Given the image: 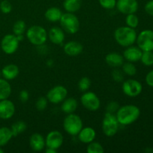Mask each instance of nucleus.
Segmentation results:
<instances>
[{
    "instance_id": "31",
    "label": "nucleus",
    "mask_w": 153,
    "mask_h": 153,
    "mask_svg": "<svg viewBox=\"0 0 153 153\" xmlns=\"http://www.w3.org/2000/svg\"><path fill=\"white\" fill-rule=\"evenodd\" d=\"M140 61H141L142 64L147 67H150L153 65V52L152 51H145L142 52L141 58Z\"/></svg>"
},
{
    "instance_id": "41",
    "label": "nucleus",
    "mask_w": 153,
    "mask_h": 153,
    "mask_svg": "<svg viewBox=\"0 0 153 153\" xmlns=\"http://www.w3.org/2000/svg\"><path fill=\"white\" fill-rule=\"evenodd\" d=\"M146 82L149 87L153 88V70H151L150 72L146 74Z\"/></svg>"
},
{
    "instance_id": "6",
    "label": "nucleus",
    "mask_w": 153,
    "mask_h": 153,
    "mask_svg": "<svg viewBox=\"0 0 153 153\" xmlns=\"http://www.w3.org/2000/svg\"><path fill=\"white\" fill-rule=\"evenodd\" d=\"M120 123H118L115 114L106 112L104 115L102 123V131L106 137H114L117 133Z\"/></svg>"
},
{
    "instance_id": "5",
    "label": "nucleus",
    "mask_w": 153,
    "mask_h": 153,
    "mask_svg": "<svg viewBox=\"0 0 153 153\" xmlns=\"http://www.w3.org/2000/svg\"><path fill=\"white\" fill-rule=\"evenodd\" d=\"M59 22L62 29L69 34H76L79 31V28H80L79 19L74 14V13L67 12V13H62Z\"/></svg>"
},
{
    "instance_id": "22",
    "label": "nucleus",
    "mask_w": 153,
    "mask_h": 153,
    "mask_svg": "<svg viewBox=\"0 0 153 153\" xmlns=\"http://www.w3.org/2000/svg\"><path fill=\"white\" fill-rule=\"evenodd\" d=\"M78 108V102L73 97L66 98L61 104V109L64 113L69 114L74 113Z\"/></svg>"
},
{
    "instance_id": "14",
    "label": "nucleus",
    "mask_w": 153,
    "mask_h": 153,
    "mask_svg": "<svg viewBox=\"0 0 153 153\" xmlns=\"http://www.w3.org/2000/svg\"><path fill=\"white\" fill-rule=\"evenodd\" d=\"M16 108L12 101L8 99L0 100V119L9 120L14 115Z\"/></svg>"
},
{
    "instance_id": "4",
    "label": "nucleus",
    "mask_w": 153,
    "mask_h": 153,
    "mask_svg": "<svg viewBox=\"0 0 153 153\" xmlns=\"http://www.w3.org/2000/svg\"><path fill=\"white\" fill-rule=\"evenodd\" d=\"M63 127L67 134L72 136H76L83 128V122L79 115L74 113L69 114L64 118Z\"/></svg>"
},
{
    "instance_id": "39",
    "label": "nucleus",
    "mask_w": 153,
    "mask_h": 153,
    "mask_svg": "<svg viewBox=\"0 0 153 153\" xmlns=\"http://www.w3.org/2000/svg\"><path fill=\"white\" fill-rule=\"evenodd\" d=\"M19 98L20 102H26L28 100V99H29V94L25 90H22V91H21L19 92Z\"/></svg>"
},
{
    "instance_id": "8",
    "label": "nucleus",
    "mask_w": 153,
    "mask_h": 153,
    "mask_svg": "<svg viewBox=\"0 0 153 153\" xmlns=\"http://www.w3.org/2000/svg\"><path fill=\"white\" fill-rule=\"evenodd\" d=\"M137 46L143 52L153 51V31L146 29L142 31L137 36Z\"/></svg>"
},
{
    "instance_id": "28",
    "label": "nucleus",
    "mask_w": 153,
    "mask_h": 153,
    "mask_svg": "<svg viewBox=\"0 0 153 153\" xmlns=\"http://www.w3.org/2000/svg\"><path fill=\"white\" fill-rule=\"evenodd\" d=\"M121 67H122V70L124 74L127 76H134L137 73V68L132 62L128 61L126 63H123Z\"/></svg>"
},
{
    "instance_id": "11",
    "label": "nucleus",
    "mask_w": 153,
    "mask_h": 153,
    "mask_svg": "<svg viewBox=\"0 0 153 153\" xmlns=\"http://www.w3.org/2000/svg\"><path fill=\"white\" fill-rule=\"evenodd\" d=\"M122 90L126 96L136 97L140 95L143 90L141 83L135 79H128L123 83Z\"/></svg>"
},
{
    "instance_id": "27",
    "label": "nucleus",
    "mask_w": 153,
    "mask_h": 153,
    "mask_svg": "<svg viewBox=\"0 0 153 153\" xmlns=\"http://www.w3.org/2000/svg\"><path fill=\"white\" fill-rule=\"evenodd\" d=\"M27 124L24 121L19 120L17 122L14 123L10 127L13 137H17L19 134H22L26 130Z\"/></svg>"
},
{
    "instance_id": "12",
    "label": "nucleus",
    "mask_w": 153,
    "mask_h": 153,
    "mask_svg": "<svg viewBox=\"0 0 153 153\" xmlns=\"http://www.w3.org/2000/svg\"><path fill=\"white\" fill-rule=\"evenodd\" d=\"M45 141L46 147L58 150L64 143V136L59 131L54 130L48 133L45 138Z\"/></svg>"
},
{
    "instance_id": "32",
    "label": "nucleus",
    "mask_w": 153,
    "mask_h": 153,
    "mask_svg": "<svg viewBox=\"0 0 153 153\" xmlns=\"http://www.w3.org/2000/svg\"><path fill=\"white\" fill-rule=\"evenodd\" d=\"M126 23L127 26L130 28H136L139 25V19L134 13H130V14L126 15Z\"/></svg>"
},
{
    "instance_id": "3",
    "label": "nucleus",
    "mask_w": 153,
    "mask_h": 153,
    "mask_svg": "<svg viewBox=\"0 0 153 153\" xmlns=\"http://www.w3.org/2000/svg\"><path fill=\"white\" fill-rule=\"evenodd\" d=\"M26 37L31 44L34 46H43L48 38V32L40 25H32L26 31Z\"/></svg>"
},
{
    "instance_id": "29",
    "label": "nucleus",
    "mask_w": 153,
    "mask_h": 153,
    "mask_svg": "<svg viewBox=\"0 0 153 153\" xmlns=\"http://www.w3.org/2000/svg\"><path fill=\"white\" fill-rule=\"evenodd\" d=\"M86 151L88 153H103L105 152V149L101 143L94 140L91 143H88Z\"/></svg>"
},
{
    "instance_id": "46",
    "label": "nucleus",
    "mask_w": 153,
    "mask_h": 153,
    "mask_svg": "<svg viewBox=\"0 0 153 153\" xmlns=\"http://www.w3.org/2000/svg\"><path fill=\"white\" fill-rule=\"evenodd\" d=\"M0 120H1V119H0Z\"/></svg>"
},
{
    "instance_id": "42",
    "label": "nucleus",
    "mask_w": 153,
    "mask_h": 153,
    "mask_svg": "<svg viewBox=\"0 0 153 153\" xmlns=\"http://www.w3.org/2000/svg\"><path fill=\"white\" fill-rule=\"evenodd\" d=\"M46 153H56L57 150H55V149H51V148H46Z\"/></svg>"
},
{
    "instance_id": "40",
    "label": "nucleus",
    "mask_w": 153,
    "mask_h": 153,
    "mask_svg": "<svg viewBox=\"0 0 153 153\" xmlns=\"http://www.w3.org/2000/svg\"><path fill=\"white\" fill-rule=\"evenodd\" d=\"M145 11L149 16H153V0H150L146 4L144 7Z\"/></svg>"
},
{
    "instance_id": "30",
    "label": "nucleus",
    "mask_w": 153,
    "mask_h": 153,
    "mask_svg": "<svg viewBox=\"0 0 153 153\" xmlns=\"http://www.w3.org/2000/svg\"><path fill=\"white\" fill-rule=\"evenodd\" d=\"M26 29V24L23 20H17L13 25V33L15 35L23 34Z\"/></svg>"
},
{
    "instance_id": "44",
    "label": "nucleus",
    "mask_w": 153,
    "mask_h": 153,
    "mask_svg": "<svg viewBox=\"0 0 153 153\" xmlns=\"http://www.w3.org/2000/svg\"><path fill=\"white\" fill-rule=\"evenodd\" d=\"M0 153H4V150L1 149V147H0Z\"/></svg>"
},
{
    "instance_id": "1",
    "label": "nucleus",
    "mask_w": 153,
    "mask_h": 153,
    "mask_svg": "<svg viewBox=\"0 0 153 153\" xmlns=\"http://www.w3.org/2000/svg\"><path fill=\"white\" fill-rule=\"evenodd\" d=\"M120 125L128 126L134 123L140 115V110L134 105H126L119 108L115 114Z\"/></svg>"
},
{
    "instance_id": "45",
    "label": "nucleus",
    "mask_w": 153,
    "mask_h": 153,
    "mask_svg": "<svg viewBox=\"0 0 153 153\" xmlns=\"http://www.w3.org/2000/svg\"><path fill=\"white\" fill-rule=\"evenodd\" d=\"M1 72H0V78H1Z\"/></svg>"
},
{
    "instance_id": "13",
    "label": "nucleus",
    "mask_w": 153,
    "mask_h": 153,
    "mask_svg": "<svg viewBox=\"0 0 153 153\" xmlns=\"http://www.w3.org/2000/svg\"><path fill=\"white\" fill-rule=\"evenodd\" d=\"M116 7L123 14L135 13L138 9L137 0H117Z\"/></svg>"
},
{
    "instance_id": "16",
    "label": "nucleus",
    "mask_w": 153,
    "mask_h": 153,
    "mask_svg": "<svg viewBox=\"0 0 153 153\" xmlns=\"http://www.w3.org/2000/svg\"><path fill=\"white\" fill-rule=\"evenodd\" d=\"M29 145L31 149L34 152H40L46 147V141L43 136L40 133H34L29 139Z\"/></svg>"
},
{
    "instance_id": "23",
    "label": "nucleus",
    "mask_w": 153,
    "mask_h": 153,
    "mask_svg": "<svg viewBox=\"0 0 153 153\" xmlns=\"http://www.w3.org/2000/svg\"><path fill=\"white\" fill-rule=\"evenodd\" d=\"M62 13L61 9L58 7H51L46 10L44 16L46 19L49 22H55L60 21Z\"/></svg>"
},
{
    "instance_id": "18",
    "label": "nucleus",
    "mask_w": 153,
    "mask_h": 153,
    "mask_svg": "<svg viewBox=\"0 0 153 153\" xmlns=\"http://www.w3.org/2000/svg\"><path fill=\"white\" fill-rule=\"evenodd\" d=\"M64 52L69 56H77L83 52V46L78 41H69L64 44Z\"/></svg>"
},
{
    "instance_id": "19",
    "label": "nucleus",
    "mask_w": 153,
    "mask_h": 153,
    "mask_svg": "<svg viewBox=\"0 0 153 153\" xmlns=\"http://www.w3.org/2000/svg\"><path fill=\"white\" fill-rule=\"evenodd\" d=\"M48 37L52 43L56 45L62 44L65 39V34L62 28L53 27L48 32Z\"/></svg>"
},
{
    "instance_id": "21",
    "label": "nucleus",
    "mask_w": 153,
    "mask_h": 153,
    "mask_svg": "<svg viewBox=\"0 0 153 153\" xmlns=\"http://www.w3.org/2000/svg\"><path fill=\"white\" fill-rule=\"evenodd\" d=\"M105 62L110 67L117 68L123 65L124 63V58L120 54L117 52H111L105 56Z\"/></svg>"
},
{
    "instance_id": "35",
    "label": "nucleus",
    "mask_w": 153,
    "mask_h": 153,
    "mask_svg": "<svg viewBox=\"0 0 153 153\" xmlns=\"http://www.w3.org/2000/svg\"><path fill=\"white\" fill-rule=\"evenodd\" d=\"M100 5L107 10H112L116 7L117 0H99Z\"/></svg>"
},
{
    "instance_id": "10",
    "label": "nucleus",
    "mask_w": 153,
    "mask_h": 153,
    "mask_svg": "<svg viewBox=\"0 0 153 153\" xmlns=\"http://www.w3.org/2000/svg\"><path fill=\"white\" fill-rule=\"evenodd\" d=\"M19 41L15 34H7L1 40V49L6 55L15 53L19 47Z\"/></svg>"
},
{
    "instance_id": "36",
    "label": "nucleus",
    "mask_w": 153,
    "mask_h": 153,
    "mask_svg": "<svg viewBox=\"0 0 153 153\" xmlns=\"http://www.w3.org/2000/svg\"><path fill=\"white\" fill-rule=\"evenodd\" d=\"M0 10L4 14L10 13L12 10V4L8 0H3L0 2Z\"/></svg>"
},
{
    "instance_id": "17",
    "label": "nucleus",
    "mask_w": 153,
    "mask_h": 153,
    "mask_svg": "<svg viewBox=\"0 0 153 153\" xmlns=\"http://www.w3.org/2000/svg\"><path fill=\"white\" fill-rule=\"evenodd\" d=\"M77 135L79 141L88 144L95 140L97 132L92 127H85L81 129Z\"/></svg>"
},
{
    "instance_id": "24",
    "label": "nucleus",
    "mask_w": 153,
    "mask_h": 153,
    "mask_svg": "<svg viewBox=\"0 0 153 153\" xmlns=\"http://www.w3.org/2000/svg\"><path fill=\"white\" fill-rule=\"evenodd\" d=\"M11 86L8 81L0 78V100L8 99L11 94Z\"/></svg>"
},
{
    "instance_id": "2",
    "label": "nucleus",
    "mask_w": 153,
    "mask_h": 153,
    "mask_svg": "<svg viewBox=\"0 0 153 153\" xmlns=\"http://www.w3.org/2000/svg\"><path fill=\"white\" fill-rule=\"evenodd\" d=\"M114 39L117 43L123 47L132 46L137 40V32L135 29L128 26H121L114 31Z\"/></svg>"
},
{
    "instance_id": "7",
    "label": "nucleus",
    "mask_w": 153,
    "mask_h": 153,
    "mask_svg": "<svg viewBox=\"0 0 153 153\" xmlns=\"http://www.w3.org/2000/svg\"><path fill=\"white\" fill-rule=\"evenodd\" d=\"M81 102L82 105L91 111H96L100 108L101 102L98 96L91 91H86L81 97Z\"/></svg>"
},
{
    "instance_id": "34",
    "label": "nucleus",
    "mask_w": 153,
    "mask_h": 153,
    "mask_svg": "<svg viewBox=\"0 0 153 153\" xmlns=\"http://www.w3.org/2000/svg\"><path fill=\"white\" fill-rule=\"evenodd\" d=\"M48 101L47 98L45 97H40L37 99V102H36V108L39 111H43L45 109L47 108L48 106Z\"/></svg>"
},
{
    "instance_id": "26",
    "label": "nucleus",
    "mask_w": 153,
    "mask_h": 153,
    "mask_svg": "<svg viewBox=\"0 0 153 153\" xmlns=\"http://www.w3.org/2000/svg\"><path fill=\"white\" fill-rule=\"evenodd\" d=\"M12 137H13L10 128L5 126L0 127V147L7 145Z\"/></svg>"
},
{
    "instance_id": "9",
    "label": "nucleus",
    "mask_w": 153,
    "mask_h": 153,
    "mask_svg": "<svg viewBox=\"0 0 153 153\" xmlns=\"http://www.w3.org/2000/svg\"><path fill=\"white\" fill-rule=\"evenodd\" d=\"M67 88L63 85H56L51 88L46 94V98L49 102L52 104L61 103L67 98Z\"/></svg>"
},
{
    "instance_id": "43",
    "label": "nucleus",
    "mask_w": 153,
    "mask_h": 153,
    "mask_svg": "<svg viewBox=\"0 0 153 153\" xmlns=\"http://www.w3.org/2000/svg\"><path fill=\"white\" fill-rule=\"evenodd\" d=\"M16 37H17L18 40H19V42L22 41V40H23V39H24L23 34H19V35H16Z\"/></svg>"
},
{
    "instance_id": "25",
    "label": "nucleus",
    "mask_w": 153,
    "mask_h": 153,
    "mask_svg": "<svg viewBox=\"0 0 153 153\" xmlns=\"http://www.w3.org/2000/svg\"><path fill=\"white\" fill-rule=\"evenodd\" d=\"M82 0H64L63 3L64 10L69 13H75L80 10L82 7Z\"/></svg>"
},
{
    "instance_id": "37",
    "label": "nucleus",
    "mask_w": 153,
    "mask_h": 153,
    "mask_svg": "<svg viewBox=\"0 0 153 153\" xmlns=\"http://www.w3.org/2000/svg\"><path fill=\"white\" fill-rule=\"evenodd\" d=\"M111 77L116 82H122L124 80V73L123 70L114 69L111 73Z\"/></svg>"
},
{
    "instance_id": "33",
    "label": "nucleus",
    "mask_w": 153,
    "mask_h": 153,
    "mask_svg": "<svg viewBox=\"0 0 153 153\" xmlns=\"http://www.w3.org/2000/svg\"><path fill=\"white\" fill-rule=\"evenodd\" d=\"M91 79L88 77H82V79H80V80L79 81V83H78V88L79 90L82 92H86L89 90V88H91Z\"/></svg>"
},
{
    "instance_id": "20",
    "label": "nucleus",
    "mask_w": 153,
    "mask_h": 153,
    "mask_svg": "<svg viewBox=\"0 0 153 153\" xmlns=\"http://www.w3.org/2000/svg\"><path fill=\"white\" fill-rule=\"evenodd\" d=\"M1 73L3 79L7 81L13 80L19 76V67L14 64H7L1 69Z\"/></svg>"
},
{
    "instance_id": "15",
    "label": "nucleus",
    "mask_w": 153,
    "mask_h": 153,
    "mask_svg": "<svg viewBox=\"0 0 153 153\" xmlns=\"http://www.w3.org/2000/svg\"><path fill=\"white\" fill-rule=\"evenodd\" d=\"M143 51L138 46H130L126 47L123 52V58L129 62H137L140 61Z\"/></svg>"
},
{
    "instance_id": "38",
    "label": "nucleus",
    "mask_w": 153,
    "mask_h": 153,
    "mask_svg": "<svg viewBox=\"0 0 153 153\" xmlns=\"http://www.w3.org/2000/svg\"><path fill=\"white\" fill-rule=\"evenodd\" d=\"M120 108L119 103L115 101L110 102L108 104L107 107H106V112H108V113L111 114H116V112L117 111V110Z\"/></svg>"
}]
</instances>
